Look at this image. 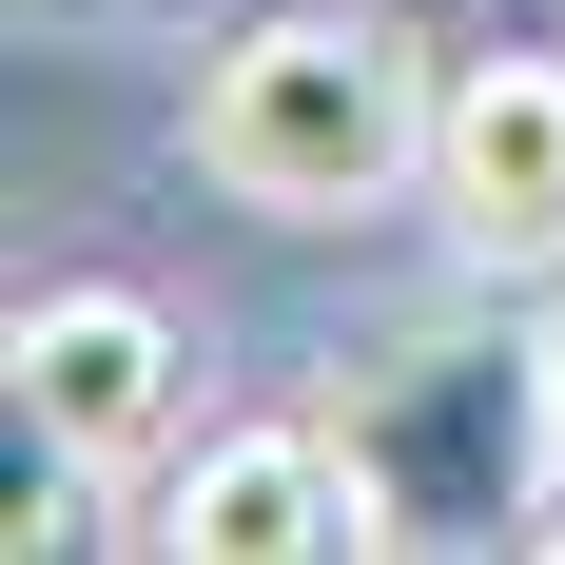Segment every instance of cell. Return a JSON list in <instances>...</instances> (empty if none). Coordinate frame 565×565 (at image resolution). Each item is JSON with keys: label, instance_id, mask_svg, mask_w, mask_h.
I'll return each mask as SVG.
<instances>
[{"label": "cell", "instance_id": "obj_1", "mask_svg": "<svg viewBox=\"0 0 565 565\" xmlns=\"http://www.w3.org/2000/svg\"><path fill=\"white\" fill-rule=\"evenodd\" d=\"M332 449H351V508L371 546H526L565 488V371H546V312H449V332H391L351 351L332 391Z\"/></svg>", "mask_w": 565, "mask_h": 565}, {"label": "cell", "instance_id": "obj_2", "mask_svg": "<svg viewBox=\"0 0 565 565\" xmlns=\"http://www.w3.org/2000/svg\"><path fill=\"white\" fill-rule=\"evenodd\" d=\"M195 175L234 215H292V234L429 195V58L371 40V20H234L195 58Z\"/></svg>", "mask_w": 565, "mask_h": 565}, {"label": "cell", "instance_id": "obj_3", "mask_svg": "<svg viewBox=\"0 0 565 565\" xmlns=\"http://www.w3.org/2000/svg\"><path fill=\"white\" fill-rule=\"evenodd\" d=\"M0 409H40L78 468H157L195 429V332H175L157 292H117V274H58L0 332Z\"/></svg>", "mask_w": 565, "mask_h": 565}, {"label": "cell", "instance_id": "obj_4", "mask_svg": "<svg viewBox=\"0 0 565 565\" xmlns=\"http://www.w3.org/2000/svg\"><path fill=\"white\" fill-rule=\"evenodd\" d=\"M429 215L468 274H565V58H449L429 78Z\"/></svg>", "mask_w": 565, "mask_h": 565}, {"label": "cell", "instance_id": "obj_5", "mask_svg": "<svg viewBox=\"0 0 565 565\" xmlns=\"http://www.w3.org/2000/svg\"><path fill=\"white\" fill-rule=\"evenodd\" d=\"M157 546H175V565H312V546H371V508H351V449H332V409L175 429V468H157Z\"/></svg>", "mask_w": 565, "mask_h": 565}, {"label": "cell", "instance_id": "obj_6", "mask_svg": "<svg viewBox=\"0 0 565 565\" xmlns=\"http://www.w3.org/2000/svg\"><path fill=\"white\" fill-rule=\"evenodd\" d=\"M526 546H546V565H565V488H546V526H526Z\"/></svg>", "mask_w": 565, "mask_h": 565}, {"label": "cell", "instance_id": "obj_7", "mask_svg": "<svg viewBox=\"0 0 565 565\" xmlns=\"http://www.w3.org/2000/svg\"><path fill=\"white\" fill-rule=\"evenodd\" d=\"M546 371H565V292H546Z\"/></svg>", "mask_w": 565, "mask_h": 565}]
</instances>
